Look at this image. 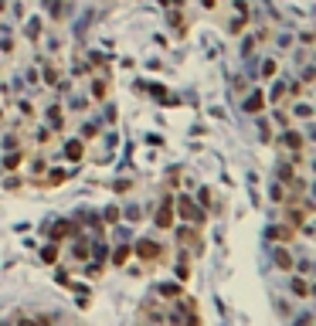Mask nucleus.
<instances>
[{
	"label": "nucleus",
	"instance_id": "f3484780",
	"mask_svg": "<svg viewBox=\"0 0 316 326\" xmlns=\"http://www.w3.org/2000/svg\"><path fill=\"white\" fill-rule=\"evenodd\" d=\"M24 163V157H21V150H17V153H7V157H4V167L7 170H17Z\"/></svg>",
	"mask_w": 316,
	"mask_h": 326
},
{
	"label": "nucleus",
	"instance_id": "4468645a",
	"mask_svg": "<svg viewBox=\"0 0 316 326\" xmlns=\"http://www.w3.org/2000/svg\"><path fill=\"white\" fill-rule=\"evenodd\" d=\"M293 116L296 119H313V105H309L306 99H296L293 102Z\"/></svg>",
	"mask_w": 316,
	"mask_h": 326
},
{
	"label": "nucleus",
	"instance_id": "473e14b6",
	"mask_svg": "<svg viewBox=\"0 0 316 326\" xmlns=\"http://www.w3.org/2000/svg\"><path fill=\"white\" fill-rule=\"evenodd\" d=\"M231 7H235L238 14H245V17H249V4H245V0H235V4H231Z\"/></svg>",
	"mask_w": 316,
	"mask_h": 326
},
{
	"label": "nucleus",
	"instance_id": "a211bd4d",
	"mask_svg": "<svg viewBox=\"0 0 316 326\" xmlns=\"http://www.w3.org/2000/svg\"><path fill=\"white\" fill-rule=\"evenodd\" d=\"M24 31H27V38H38V34H41V17H31V21H27V27H24Z\"/></svg>",
	"mask_w": 316,
	"mask_h": 326
},
{
	"label": "nucleus",
	"instance_id": "1a4fd4ad",
	"mask_svg": "<svg viewBox=\"0 0 316 326\" xmlns=\"http://www.w3.org/2000/svg\"><path fill=\"white\" fill-rule=\"evenodd\" d=\"M109 251H113V265L116 269H126V262L133 259V245H116V248H109Z\"/></svg>",
	"mask_w": 316,
	"mask_h": 326
},
{
	"label": "nucleus",
	"instance_id": "6ab92c4d",
	"mask_svg": "<svg viewBox=\"0 0 316 326\" xmlns=\"http://www.w3.org/2000/svg\"><path fill=\"white\" fill-rule=\"evenodd\" d=\"M160 296H167V299H181V285H160Z\"/></svg>",
	"mask_w": 316,
	"mask_h": 326
},
{
	"label": "nucleus",
	"instance_id": "0eeeda50",
	"mask_svg": "<svg viewBox=\"0 0 316 326\" xmlns=\"http://www.w3.org/2000/svg\"><path fill=\"white\" fill-rule=\"evenodd\" d=\"M265 102H269V99H265V92L255 89V92L249 95V99L241 102V109H245V113H262V109H265Z\"/></svg>",
	"mask_w": 316,
	"mask_h": 326
},
{
	"label": "nucleus",
	"instance_id": "f257e3e1",
	"mask_svg": "<svg viewBox=\"0 0 316 326\" xmlns=\"http://www.w3.org/2000/svg\"><path fill=\"white\" fill-rule=\"evenodd\" d=\"M173 214H181V221H187V225H194V228H201V221H204V211L187 197V194L173 197Z\"/></svg>",
	"mask_w": 316,
	"mask_h": 326
},
{
	"label": "nucleus",
	"instance_id": "20e7f679",
	"mask_svg": "<svg viewBox=\"0 0 316 326\" xmlns=\"http://www.w3.org/2000/svg\"><path fill=\"white\" fill-rule=\"evenodd\" d=\"M289 293H293L296 299H309V296H313V282L306 279V275H293V279H289Z\"/></svg>",
	"mask_w": 316,
	"mask_h": 326
},
{
	"label": "nucleus",
	"instance_id": "f03ea898",
	"mask_svg": "<svg viewBox=\"0 0 316 326\" xmlns=\"http://www.w3.org/2000/svg\"><path fill=\"white\" fill-rule=\"evenodd\" d=\"M160 251H163V245L160 241H153V238H139L133 245V255L143 262H160Z\"/></svg>",
	"mask_w": 316,
	"mask_h": 326
},
{
	"label": "nucleus",
	"instance_id": "bb28decb",
	"mask_svg": "<svg viewBox=\"0 0 316 326\" xmlns=\"http://www.w3.org/2000/svg\"><path fill=\"white\" fill-rule=\"evenodd\" d=\"M102 269H106V265H99V262H89V265H85V275H102Z\"/></svg>",
	"mask_w": 316,
	"mask_h": 326
},
{
	"label": "nucleus",
	"instance_id": "c85d7f7f",
	"mask_svg": "<svg viewBox=\"0 0 316 326\" xmlns=\"http://www.w3.org/2000/svg\"><path fill=\"white\" fill-rule=\"evenodd\" d=\"M14 326H38V319H34V316H17V323Z\"/></svg>",
	"mask_w": 316,
	"mask_h": 326
},
{
	"label": "nucleus",
	"instance_id": "4be33fe9",
	"mask_svg": "<svg viewBox=\"0 0 316 326\" xmlns=\"http://www.w3.org/2000/svg\"><path fill=\"white\" fill-rule=\"evenodd\" d=\"M45 85H58V68L55 65L45 68Z\"/></svg>",
	"mask_w": 316,
	"mask_h": 326
},
{
	"label": "nucleus",
	"instance_id": "423d86ee",
	"mask_svg": "<svg viewBox=\"0 0 316 326\" xmlns=\"http://www.w3.org/2000/svg\"><path fill=\"white\" fill-rule=\"evenodd\" d=\"M89 245H92V241L85 235H75V241H72V248H68V255H72L75 262H85V259H89Z\"/></svg>",
	"mask_w": 316,
	"mask_h": 326
},
{
	"label": "nucleus",
	"instance_id": "393cba45",
	"mask_svg": "<svg viewBox=\"0 0 316 326\" xmlns=\"http://www.w3.org/2000/svg\"><path fill=\"white\" fill-rule=\"evenodd\" d=\"M17 147H21V139H17V136H4V150H11V153H14Z\"/></svg>",
	"mask_w": 316,
	"mask_h": 326
},
{
	"label": "nucleus",
	"instance_id": "9d476101",
	"mask_svg": "<svg viewBox=\"0 0 316 326\" xmlns=\"http://www.w3.org/2000/svg\"><path fill=\"white\" fill-rule=\"evenodd\" d=\"M79 235V228L72 225V221H55L51 225V241H58V238H75Z\"/></svg>",
	"mask_w": 316,
	"mask_h": 326
},
{
	"label": "nucleus",
	"instance_id": "c9c22d12",
	"mask_svg": "<svg viewBox=\"0 0 316 326\" xmlns=\"http://www.w3.org/2000/svg\"><path fill=\"white\" fill-rule=\"evenodd\" d=\"M4 187H7V191H14V187H21V180H17V177H7V180H4Z\"/></svg>",
	"mask_w": 316,
	"mask_h": 326
},
{
	"label": "nucleus",
	"instance_id": "9b49d317",
	"mask_svg": "<svg viewBox=\"0 0 316 326\" xmlns=\"http://www.w3.org/2000/svg\"><path fill=\"white\" fill-rule=\"evenodd\" d=\"M275 265L283 272H293L296 269V255L289 251V248H275Z\"/></svg>",
	"mask_w": 316,
	"mask_h": 326
},
{
	"label": "nucleus",
	"instance_id": "2eb2a0df",
	"mask_svg": "<svg viewBox=\"0 0 316 326\" xmlns=\"http://www.w3.org/2000/svg\"><path fill=\"white\" fill-rule=\"evenodd\" d=\"M41 262H45V265H55V262H58V245H55V241L41 248Z\"/></svg>",
	"mask_w": 316,
	"mask_h": 326
},
{
	"label": "nucleus",
	"instance_id": "6e6552de",
	"mask_svg": "<svg viewBox=\"0 0 316 326\" xmlns=\"http://www.w3.org/2000/svg\"><path fill=\"white\" fill-rule=\"evenodd\" d=\"M45 119H48V129H51V133H58V129H65V113H61V105H48Z\"/></svg>",
	"mask_w": 316,
	"mask_h": 326
},
{
	"label": "nucleus",
	"instance_id": "7c9ffc66",
	"mask_svg": "<svg viewBox=\"0 0 316 326\" xmlns=\"http://www.w3.org/2000/svg\"><path fill=\"white\" fill-rule=\"evenodd\" d=\"M95 133H99V126H95V123H85V129H82V136L89 139V136H95Z\"/></svg>",
	"mask_w": 316,
	"mask_h": 326
},
{
	"label": "nucleus",
	"instance_id": "b1692460",
	"mask_svg": "<svg viewBox=\"0 0 316 326\" xmlns=\"http://www.w3.org/2000/svg\"><path fill=\"white\" fill-rule=\"evenodd\" d=\"M89 61H92V68H106V55H99V51H92Z\"/></svg>",
	"mask_w": 316,
	"mask_h": 326
},
{
	"label": "nucleus",
	"instance_id": "cd10ccee",
	"mask_svg": "<svg viewBox=\"0 0 316 326\" xmlns=\"http://www.w3.org/2000/svg\"><path fill=\"white\" fill-rule=\"evenodd\" d=\"M197 201H201V207H207V204H211V191L201 187V191H197Z\"/></svg>",
	"mask_w": 316,
	"mask_h": 326
},
{
	"label": "nucleus",
	"instance_id": "f8f14e48",
	"mask_svg": "<svg viewBox=\"0 0 316 326\" xmlns=\"http://www.w3.org/2000/svg\"><path fill=\"white\" fill-rule=\"evenodd\" d=\"M65 157L72 160V163H79V160L85 157V143H82V139H65Z\"/></svg>",
	"mask_w": 316,
	"mask_h": 326
},
{
	"label": "nucleus",
	"instance_id": "58836bf2",
	"mask_svg": "<svg viewBox=\"0 0 316 326\" xmlns=\"http://www.w3.org/2000/svg\"><path fill=\"white\" fill-rule=\"evenodd\" d=\"M0 326H7V323H0Z\"/></svg>",
	"mask_w": 316,
	"mask_h": 326
},
{
	"label": "nucleus",
	"instance_id": "7ed1b4c3",
	"mask_svg": "<svg viewBox=\"0 0 316 326\" xmlns=\"http://www.w3.org/2000/svg\"><path fill=\"white\" fill-rule=\"evenodd\" d=\"M153 221H157V228H163V231H167V228H173V197H170V194L160 201L157 214H153Z\"/></svg>",
	"mask_w": 316,
	"mask_h": 326
},
{
	"label": "nucleus",
	"instance_id": "e433bc0d",
	"mask_svg": "<svg viewBox=\"0 0 316 326\" xmlns=\"http://www.w3.org/2000/svg\"><path fill=\"white\" fill-rule=\"evenodd\" d=\"M34 319H38V326H51V319H48V316H34Z\"/></svg>",
	"mask_w": 316,
	"mask_h": 326
},
{
	"label": "nucleus",
	"instance_id": "2f4dec72",
	"mask_svg": "<svg viewBox=\"0 0 316 326\" xmlns=\"http://www.w3.org/2000/svg\"><path fill=\"white\" fill-rule=\"evenodd\" d=\"M309 269H313V262H309V259H299V272H303L306 279H309Z\"/></svg>",
	"mask_w": 316,
	"mask_h": 326
},
{
	"label": "nucleus",
	"instance_id": "72a5a7b5",
	"mask_svg": "<svg viewBox=\"0 0 316 326\" xmlns=\"http://www.w3.org/2000/svg\"><path fill=\"white\" fill-rule=\"evenodd\" d=\"M17 109H21V113H24V116H34V109H31V102H24V99H21V102H17Z\"/></svg>",
	"mask_w": 316,
	"mask_h": 326
},
{
	"label": "nucleus",
	"instance_id": "4c0bfd02",
	"mask_svg": "<svg viewBox=\"0 0 316 326\" xmlns=\"http://www.w3.org/2000/svg\"><path fill=\"white\" fill-rule=\"evenodd\" d=\"M201 4H204V7H215V4H218V0H201Z\"/></svg>",
	"mask_w": 316,
	"mask_h": 326
},
{
	"label": "nucleus",
	"instance_id": "f704fd0d",
	"mask_svg": "<svg viewBox=\"0 0 316 326\" xmlns=\"http://www.w3.org/2000/svg\"><path fill=\"white\" fill-rule=\"evenodd\" d=\"M313 79H316V71H313V68H303V85H309Z\"/></svg>",
	"mask_w": 316,
	"mask_h": 326
},
{
	"label": "nucleus",
	"instance_id": "412c9836",
	"mask_svg": "<svg viewBox=\"0 0 316 326\" xmlns=\"http://www.w3.org/2000/svg\"><path fill=\"white\" fill-rule=\"evenodd\" d=\"M275 61H272V58H265V61H262V79H272V75H275Z\"/></svg>",
	"mask_w": 316,
	"mask_h": 326
},
{
	"label": "nucleus",
	"instance_id": "5701e85b",
	"mask_svg": "<svg viewBox=\"0 0 316 326\" xmlns=\"http://www.w3.org/2000/svg\"><path fill=\"white\" fill-rule=\"evenodd\" d=\"M102 221H109V225H116V221H119V207H106V214H102Z\"/></svg>",
	"mask_w": 316,
	"mask_h": 326
},
{
	"label": "nucleus",
	"instance_id": "dca6fc26",
	"mask_svg": "<svg viewBox=\"0 0 316 326\" xmlns=\"http://www.w3.org/2000/svg\"><path fill=\"white\" fill-rule=\"evenodd\" d=\"M34 143H38V147H48V143H51V129H48V126H38V129H34Z\"/></svg>",
	"mask_w": 316,
	"mask_h": 326
},
{
	"label": "nucleus",
	"instance_id": "a878e982",
	"mask_svg": "<svg viewBox=\"0 0 316 326\" xmlns=\"http://www.w3.org/2000/svg\"><path fill=\"white\" fill-rule=\"evenodd\" d=\"M272 201H275V204H283V201H286V191H283V184H275V187H272Z\"/></svg>",
	"mask_w": 316,
	"mask_h": 326
},
{
	"label": "nucleus",
	"instance_id": "c756f323",
	"mask_svg": "<svg viewBox=\"0 0 316 326\" xmlns=\"http://www.w3.org/2000/svg\"><path fill=\"white\" fill-rule=\"evenodd\" d=\"M68 109H75V113L85 109V99H79V95H75V99H68Z\"/></svg>",
	"mask_w": 316,
	"mask_h": 326
},
{
	"label": "nucleus",
	"instance_id": "aec40b11",
	"mask_svg": "<svg viewBox=\"0 0 316 326\" xmlns=\"http://www.w3.org/2000/svg\"><path fill=\"white\" fill-rule=\"evenodd\" d=\"M286 95V82H275V85H272V92L269 95H265V99H272V102H279Z\"/></svg>",
	"mask_w": 316,
	"mask_h": 326
},
{
	"label": "nucleus",
	"instance_id": "ddd939ff",
	"mask_svg": "<svg viewBox=\"0 0 316 326\" xmlns=\"http://www.w3.org/2000/svg\"><path fill=\"white\" fill-rule=\"evenodd\" d=\"M89 95H92L95 102H106V95H109V82H106V79H92Z\"/></svg>",
	"mask_w": 316,
	"mask_h": 326
},
{
	"label": "nucleus",
	"instance_id": "39448f33",
	"mask_svg": "<svg viewBox=\"0 0 316 326\" xmlns=\"http://www.w3.org/2000/svg\"><path fill=\"white\" fill-rule=\"evenodd\" d=\"M279 143H283L289 153H299V150L306 147V139H303V133H296V129H283L279 133Z\"/></svg>",
	"mask_w": 316,
	"mask_h": 326
}]
</instances>
